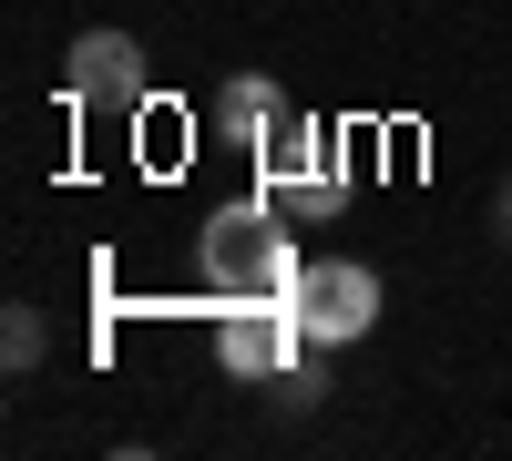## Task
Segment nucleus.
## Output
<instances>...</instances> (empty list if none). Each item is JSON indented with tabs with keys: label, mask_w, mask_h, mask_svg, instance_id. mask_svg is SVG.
Here are the masks:
<instances>
[{
	"label": "nucleus",
	"mask_w": 512,
	"mask_h": 461,
	"mask_svg": "<svg viewBox=\"0 0 512 461\" xmlns=\"http://www.w3.org/2000/svg\"><path fill=\"white\" fill-rule=\"evenodd\" d=\"M267 390H277L287 410H318V400H328V369H318V349H308V359H297V369H277V380H267Z\"/></svg>",
	"instance_id": "6e6552de"
},
{
	"label": "nucleus",
	"mask_w": 512,
	"mask_h": 461,
	"mask_svg": "<svg viewBox=\"0 0 512 461\" xmlns=\"http://www.w3.org/2000/svg\"><path fill=\"white\" fill-rule=\"evenodd\" d=\"M41 349H52L41 308H0V359H11V369H41Z\"/></svg>",
	"instance_id": "0eeeda50"
},
{
	"label": "nucleus",
	"mask_w": 512,
	"mask_h": 461,
	"mask_svg": "<svg viewBox=\"0 0 512 461\" xmlns=\"http://www.w3.org/2000/svg\"><path fill=\"white\" fill-rule=\"evenodd\" d=\"M297 318H308L318 349H349L379 328V267L359 257H308V277H297Z\"/></svg>",
	"instance_id": "20e7f679"
},
{
	"label": "nucleus",
	"mask_w": 512,
	"mask_h": 461,
	"mask_svg": "<svg viewBox=\"0 0 512 461\" xmlns=\"http://www.w3.org/2000/svg\"><path fill=\"white\" fill-rule=\"evenodd\" d=\"M492 226H502V236H512V185H502V195H492Z\"/></svg>",
	"instance_id": "1a4fd4ad"
},
{
	"label": "nucleus",
	"mask_w": 512,
	"mask_h": 461,
	"mask_svg": "<svg viewBox=\"0 0 512 461\" xmlns=\"http://www.w3.org/2000/svg\"><path fill=\"white\" fill-rule=\"evenodd\" d=\"M318 339L308 318H297V298H226L216 308V359L236 369V380H277V369H297Z\"/></svg>",
	"instance_id": "7ed1b4c3"
},
{
	"label": "nucleus",
	"mask_w": 512,
	"mask_h": 461,
	"mask_svg": "<svg viewBox=\"0 0 512 461\" xmlns=\"http://www.w3.org/2000/svg\"><path fill=\"white\" fill-rule=\"evenodd\" d=\"M195 267L216 298H297V277H308V257H297V236L277 226V205H216L195 236Z\"/></svg>",
	"instance_id": "f257e3e1"
},
{
	"label": "nucleus",
	"mask_w": 512,
	"mask_h": 461,
	"mask_svg": "<svg viewBox=\"0 0 512 461\" xmlns=\"http://www.w3.org/2000/svg\"><path fill=\"white\" fill-rule=\"evenodd\" d=\"M256 175H267V195L277 205H297V216H338L349 205V144L328 134V123H308V113H287L267 144H256Z\"/></svg>",
	"instance_id": "f03ea898"
},
{
	"label": "nucleus",
	"mask_w": 512,
	"mask_h": 461,
	"mask_svg": "<svg viewBox=\"0 0 512 461\" xmlns=\"http://www.w3.org/2000/svg\"><path fill=\"white\" fill-rule=\"evenodd\" d=\"M62 103L82 113H134L144 103V41L134 31H82L62 52Z\"/></svg>",
	"instance_id": "39448f33"
},
{
	"label": "nucleus",
	"mask_w": 512,
	"mask_h": 461,
	"mask_svg": "<svg viewBox=\"0 0 512 461\" xmlns=\"http://www.w3.org/2000/svg\"><path fill=\"white\" fill-rule=\"evenodd\" d=\"M205 123H216V134H226V144H246V154H256V144H267V134H277V123H287V93H277V82H267V72H236V82H226V93H216V103H205Z\"/></svg>",
	"instance_id": "423d86ee"
}]
</instances>
